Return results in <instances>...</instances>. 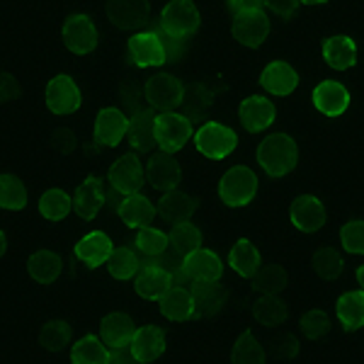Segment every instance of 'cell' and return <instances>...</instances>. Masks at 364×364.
Returning <instances> with one entry per match:
<instances>
[{"instance_id":"6da1fadb","label":"cell","mask_w":364,"mask_h":364,"mask_svg":"<svg viewBox=\"0 0 364 364\" xmlns=\"http://www.w3.org/2000/svg\"><path fill=\"white\" fill-rule=\"evenodd\" d=\"M257 163L269 178H284L299 163V144L289 134H269L257 146Z\"/></svg>"},{"instance_id":"7a4b0ae2","label":"cell","mask_w":364,"mask_h":364,"mask_svg":"<svg viewBox=\"0 0 364 364\" xmlns=\"http://www.w3.org/2000/svg\"><path fill=\"white\" fill-rule=\"evenodd\" d=\"M151 132H154V144L163 154H178L195 136V124H192L190 114H182L178 109H173V112L154 114Z\"/></svg>"},{"instance_id":"3957f363","label":"cell","mask_w":364,"mask_h":364,"mask_svg":"<svg viewBox=\"0 0 364 364\" xmlns=\"http://www.w3.org/2000/svg\"><path fill=\"white\" fill-rule=\"evenodd\" d=\"M185 83L175 73H156L141 87V97H144L146 107L154 114L173 112L185 100Z\"/></svg>"},{"instance_id":"277c9868","label":"cell","mask_w":364,"mask_h":364,"mask_svg":"<svg viewBox=\"0 0 364 364\" xmlns=\"http://www.w3.org/2000/svg\"><path fill=\"white\" fill-rule=\"evenodd\" d=\"M202 15L192 0H170L161 10V32L163 37L190 39L199 32Z\"/></svg>"},{"instance_id":"5b68a950","label":"cell","mask_w":364,"mask_h":364,"mask_svg":"<svg viewBox=\"0 0 364 364\" xmlns=\"http://www.w3.org/2000/svg\"><path fill=\"white\" fill-rule=\"evenodd\" d=\"M180 277L190 282L192 287L214 284V282H221V277H224V260L219 257V252L209 248H197L182 257Z\"/></svg>"},{"instance_id":"8992f818","label":"cell","mask_w":364,"mask_h":364,"mask_svg":"<svg viewBox=\"0 0 364 364\" xmlns=\"http://www.w3.org/2000/svg\"><path fill=\"white\" fill-rule=\"evenodd\" d=\"M195 149L209 161H224L238 149V134L221 122H207L195 132Z\"/></svg>"},{"instance_id":"52a82bcc","label":"cell","mask_w":364,"mask_h":364,"mask_svg":"<svg viewBox=\"0 0 364 364\" xmlns=\"http://www.w3.org/2000/svg\"><path fill=\"white\" fill-rule=\"evenodd\" d=\"M257 197V175L248 166H233L219 182V199L231 209L248 207Z\"/></svg>"},{"instance_id":"ba28073f","label":"cell","mask_w":364,"mask_h":364,"mask_svg":"<svg viewBox=\"0 0 364 364\" xmlns=\"http://www.w3.org/2000/svg\"><path fill=\"white\" fill-rule=\"evenodd\" d=\"M127 56L139 68H158L168 63L166 39L154 29H141L127 44Z\"/></svg>"},{"instance_id":"9c48e42d","label":"cell","mask_w":364,"mask_h":364,"mask_svg":"<svg viewBox=\"0 0 364 364\" xmlns=\"http://www.w3.org/2000/svg\"><path fill=\"white\" fill-rule=\"evenodd\" d=\"M166 331L158 326H141L134 328L132 338L127 340L129 357L136 364H154L156 360H161L163 352H166Z\"/></svg>"},{"instance_id":"30bf717a","label":"cell","mask_w":364,"mask_h":364,"mask_svg":"<svg viewBox=\"0 0 364 364\" xmlns=\"http://www.w3.org/2000/svg\"><path fill=\"white\" fill-rule=\"evenodd\" d=\"M107 180L119 195L141 192V187L146 185V163L136 154H124L114 158L112 166H109Z\"/></svg>"},{"instance_id":"8fae6325","label":"cell","mask_w":364,"mask_h":364,"mask_svg":"<svg viewBox=\"0 0 364 364\" xmlns=\"http://www.w3.org/2000/svg\"><path fill=\"white\" fill-rule=\"evenodd\" d=\"M97 25L90 15L85 13H75L70 15L63 25V44L70 54L75 56H87L95 51L97 46Z\"/></svg>"},{"instance_id":"7c38bea8","label":"cell","mask_w":364,"mask_h":364,"mask_svg":"<svg viewBox=\"0 0 364 364\" xmlns=\"http://www.w3.org/2000/svg\"><path fill=\"white\" fill-rule=\"evenodd\" d=\"M134 289L141 299L146 301H161L163 296L178 284L175 272L166 265H146L139 267V272L134 274Z\"/></svg>"},{"instance_id":"4fadbf2b","label":"cell","mask_w":364,"mask_h":364,"mask_svg":"<svg viewBox=\"0 0 364 364\" xmlns=\"http://www.w3.org/2000/svg\"><path fill=\"white\" fill-rule=\"evenodd\" d=\"M46 105L54 114H73L83 105V92L70 75H54L46 85Z\"/></svg>"},{"instance_id":"5bb4252c","label":"cell","mask_w":364,"mask_h":364,"mask_svg":"<svg viewBox=\"0 0 364 364\" xmlns=\"http://www.w3.org/2000/svg\"><path fill=\"white\" fill-rule=\"evenodd\" d=\"M127 129H129V117L124 109L102 107L95 114V122H92V136L105 149H114V146H119L124 141Z\"/></svg>"},{"instance_id":"9a60e30c","label":"cell","mask_w":364,"mask_h":364,"mask_svg":"<svg viewBox=\"0 0 364 364\" xmlns=\"http://www.w3.org/2000/svg\"><path fill=\"white\" fill-rule=\"evenodd\" d=\"M326 219H328V209L323 204L321 197L316 195H301L294 199L289 209V221L296 231L301 233H316L326 226Z\"/></svg>"},{"instance_id":"2e32d148","label":"cell","mask_w":364,"mask_h":364,"mask_svg":"<svg viewBox=\"0 0 364 364\" xmlns=\"http://www.w3.org/2000/svg\"><path fill=\"white\" fill-rule=\"evenodd\" d=\"M117 216L127 228H144L151 226L156 219V204L144 192H129V195H119L117 199Z\"/></svg>"},{"instance_id":"e0dca14e","label":"cell","mask_w":364,"mask_h":364,"mask_svg":"<svg viewBox=\"0 0 364 364\" xmlns=\"http://www.w3.org/2000/svg\"><path fill=\"white\" fill-rule=\"evenodd\" d=\"M146 180L158 192H173L182 185V163L173 154H156L146 163Z\"/></svg>"},{"instance_id":"ac0fdd59","label":"cell","mask_w":364,"mask_h":364,"mask_svg":"<svg viewBox=\"0 0 364 364\" xmlns=\"http://www.w3.org/2000/svg\"><path fill=\"white\" fill-rule=\"evenodd\" d=\"M112 250H114V243L105 231L85 233V236L80 240H75V245H73L75 260L83 262V265L90 267V269H97V267L107 265Z\"/></svg>"},{"instance_id":"d6986e66","label":"cell","mask_w":364,"mask_h":364,"mask_svg":"<svg viewBox=\"0 0 364 364\" xmlns=\"http://www.w3.org/2000/svg\"><path fill=\"white\" fill-rule=\"evenodd\" d=\"M154 13L151 0H107L109 22L119 29H139Z\"/></svg>"},{"instance_id":"ffe728a7","label":"cell","mask_w":364,"mask_h":364,"mask_svg":"<svg viewBox=\"0 0 364 364\" xmlns=\"http://www.w3.org/2000/svg\"><path fill=\"white\" fill-rule=\"evenodd\" d=\"M238 117L250 134H257L277 122V107L265 95H250L238 105Z\"/></svg>"},{"instance_id":"44dd1931","label":"cell","mask_w":364,"mask_h":364,"mask_svg":"<svg viewBox=\"0 0 364 364\" xmlns=\"http://www.w3.org/2000/svg\"><path fill=\"white\" fill-rule=\"evenodd\" d=\"M105 202H107L105 185H102V180L95 178V175H87L73 195V209L78 211V216L85 221L97 219L105 209Z\"/></svg>"},{"instance_id":"7402d4cb","label":"cell","mask_w":364,"mask_h":364,"mask_svg":"<svg viewBox=\"0 0 364 364\" xmlns=\"http://www.w3.org/2000/svg\"><path fill=\"white\" fill-rule=\"evenodd\" d=\"M260 85L265 87L269 95L287 97V95H291V92H294L296 87H299V73H296V68L291 66V63L274 58V61H269L267 66L262 68Z\"/></svg>"},{"instance_id":"603a6c76","label":"cell","mask_w":364,"mask_h":364,"mask_svg":"<svg viewBox=\"0 0 364 364\" xmlns=\"http://www.w3.org/2000/svg\"><path fill=\"white\" fill-rule=\"evenodd\" d=\"M314 107L318 109L321 114L326 117H340L348 112L350 107V90L345 87L343 83H338V80H323L314 87Z\"/></svg>"},{"instance_id":"cb8c5ba5","label":"cell","mask_w":364,"mask_h":364,"mask_svg":"<svg viewBox=\"0 0 364 364\" xmlns=\"http://www.w3.org/2000/svg\"><path fill=\"white\" fill-rule=\"evenodd\" d=\"M161 314L166 316L170 323H185L192 321L199 314L197 311V296L187 287L175 284L166 296L161 299Z\"/></svg>"},{"instance_id":"d4e9b609","label":"cell","mask_w":364,"mask_h":364,"mask_svg":"<svg viewBox=\"0 0 364 364\" xmlns=\"http://www.w3.org/2000/svg\"><path fill=\"white\" fill-rule=\"evenodd\" d=\"M117 352L102 338L90 333L73 343L70 348V364H112Z\"/></svg>"},{"instance_id":"484cf974","label":"cell","mask_w":364,"mask_h":364,"mask_svg":"<svg viewBox=\"0 0 364 364\" xmlns=\"http://www.w3.org/2000/svg\"><path fill=\"white\" fill-rule=\"evenodd\" d=\"M27 272L37 284H54V282L61 279L63 274V257L58 255L56 250L51 248H42L37 252L29 255V262H27Z\"/></svg>"},{"instance_id":"4316f807","label":"cell","mask_w":364,"mask_h":364,"mask_svg":"<svg viewBox=\"0 0 364 364\" xmlns=\"http://www.w3.org/2000/svg\"><path fill=\"white\" fill-rule=\"evenodd\" d=\"M323 61L328 63V68L333 70H350L357 66V44L352 37L345 34H336L328 37L323 44Z\"/></svg>"},{"instance_id":"83f0119b","label":"cell","mask_w":364,"mask_h":364,"mask_svg":"<svg viewBox=\"0 0 364 364\" xmlns=\"http://www.w3.org/2000/svg\"><path fill=\"white\" fill-rule=\"evenodd\" d=\"M226 262H228V267L238 274V277L250 279L252 274L257 272V267L262 265V255H260V250H257V245L252 243V240L238 238L236 243L231 245V250H228Z\"/></svg>"},{"instance_id":"f1b7e54d","label":"cell","mask_w":364,"mask_h":364,"mask_svg":"<svg viewBox=\"0 0 364 364\" xmlns=\"http://www.w3.org/2000/svg\"><path fill=\"white\" fill-rule=\"evenodd\" d=\"M134 321L129 314H122V311H109L107 316L102 318V326H100V333H102L105 343L109 345L114 352H124L127 348V340L132 338L134 333Z\"/></svg>"},{"instance_id":"f546056e","label":"cell","mask_w":364,"mask_h":364,"mask_svg":"<svg viewBox=\"0 0 364 364\" xmlns=\"http://www.w3.org/2000/svg\"><path fill=\"white\" fill-rule=\"evenodd\" d=\"M197 211V202L192 195L182 190H173V192H163L161 202L156 207V214H161L163 219L173 221V224H180V221H190Z\"/></svg>"},{"instance_id":"4dcf8cb0","label":"cell","mask_w":364,"mask_h":364,"mask_svg":"<svg viewBox=\"0 0 364 364\" xmlns=\"http://www.w3.org/2000/svg\"><path fill=\"white\" fill-rule=\"evenodd\" d=\"M37 211L44 221L58 224V221L68 219L70 211H73V195L61 187H49L46 192H42L37 202Z\"/></svg>"},{"instance_id":"1f68e13d","label":"cell","mask_w":364,"mask_h":364,"mask_svg":"<svg viewBox=\"0 0 364 364\" xmlns=\"http://www.w3.org/2000/svg\"><path fill=\"white\" fill-rule=\"evenodd\" d=\"M233 39L243 46V49H257L267 42L269 37V22L262 17H243V20H233L231 27Z\"/></svg>"},{"instance_id":"d6a6232c","label":"cell","mask_w":364,"mask_h":364,"mask_svg":"<svg viewBox=\"0 0 364 364\" xmlns=\"http://www.w3.org/2000/svg\"><path fill=\"white\" fill-rule=\"evenodd\" d=\"M336 318L345 331H350V333L362 331V326H364V294H362V289L345 291V294L338 299L336 301Z\"/></svg>"},{"instance_id":"836d02e7","label":"cell","mask_w":364,"mask_h":364,"mask_svg":"<svg viewBox=\"0 0 364 364\" xmlns=\"http://www.w3.org/2000/svg\"><path fill=\"white\" fill-rule=\"evenodd\" d=\"M134 250L144 260H161L168 252V233L156 226H144L134 236Z\"/></svg>"},{"instance_id":"e575fe53","label":"cell","mask_w":364,"mask_h":364,"mask_svg":"<svg viewBox=\"0 0 364 364\" xmlns=\"http://www.w3.org/2000/svg\"><path fill=\"white\" fill-rule=\"evenodd\" d=\"M252 318L260 326L274 328L279 323H284L287 318V301L279 294H260L257 299H252Z\"/></svg>"},{"instance_id":"d590c367","label":"cell","mask_w":364,"mask_h":364,"mask_svg":"<svg viewBox=\"0 0 364 364\" xmlns=\"http://www.w3.org/2000/svg\"><path fill=\"white\" fill-rule=\"evenodd\" d=\"M197 248H202V231H199V226L192 224V221L173 224L168 233V250H173L178 257H185L187 252Z\"/></svg>"},{"instance_id":"8d00e7d4","label":"cell","mask_w":364,"mask_h":364,"mask_svg":"<svg viewBox=\"0 0 364 364\" xmlns=\"http://www.w3.org/2000/svg\"><path fill=\"white\" fill-rule=\"evenodd\" d=\"M129 117V129H127V146L134 151H146L154 146V132H151V122H154V112H136V114H127Z\"/></svg>"},{"instance_id":"74e56055","label":"cell","mask_w":364,"mask_h":364,"mask_svg":"<svg viewBox=\"0 0 364 364\" xmlns=\"http://www.w3.org/2000/svg\"><path fill=\"white\" fill-rule=\"evenodd\" d=\"M73 343V328L63 318H51L39 328V345L46 352H61Z\"/></svg>"},{"instance_id":"f35d334b","label":"cell","mask_w":364,"mask_h":364,"mask_svg":"<svg viewBox=\"0 0 364 364\" xmlns=\"http://www.w3.org/2000/svg\"><path fill=\"white\" fill-rule=\"evenodd\" d=\"M197 296V311L204 316H216L226 309L228 299H231V291L224 282H214V284H207V287H197L195 291Z\"/></svg>"},{"instance_id":"ab89813d","label":"cell","mask_w":364,"mask_h":364,"mask_svg":"<svg viewBox=\"0 0 364 364\" xmlns=\"http://www.w3.org/2000/svg\"><path fill=\"white\" fill-rule=\"evenodd\" d=\"M27 207V187L17 175L0 173V209L22 211Z\"/></svg>"},{"instance_id":"60d3db41","label":"cell","mask_w":364,"mask_h":364,"mask_svg":"<svg viewBox=\"0 0 364 364\" xmlns=\"http://www.w3.org/2000/svg\"><path fill=\"white\" fill-rule=\"evenodd\" d=\"M252 289L257 294H282L289 284V274L282 265H265L257 267V272L252 274Z\"/></svg>"},{"instance_id":"b9f144b4","label":"cell","mask_w":364,"mask_h":364,"mask_svg":"<svg viewBox=\"0 0 364 364\" xmlns=\"http://www.w3.org/2000/svg\"><path fill=\"white\" fill-rule=\"evenodd\" d=\"M311 269L316 272V277L331 282L338 279L345 269V260H343V252L336 248H318L314 250L311 255Z\"/></svg>"},{"instance_id":"7bdbcfd3","label":"cell","mask_w":364,"mask_h":364,"mask_svg":"<svg viewBox=\"0 0 364 364\" xmlns=\"http://www.w3.org/2000/svg\"><path fill=\"white\" fill-rule=\"evenodd\" d=\"M231 364H267V352L262 343L250 333L236 338L231 350Z\"/></svg>"},{"instance_id":"ee69618b","label":"cell","mask_w":364,"mask_h":364,"mask_svg":"<svg viewBox=\"0 0 364 364\" xmlns=\"http://www.w3.org/2000/svg\"><path fill=\"white\" fill-rule=\"evenodd\" d=\"M141 267V257L136 255V250L129 248V245H119V248L112 250L107 260V269L114 279L124 282V279H132L134 274L139 272Z\"/></svg>"},{"instance_id":"f6af8a7d","label":"cell","mask_w":364,"mask_h":364,"mask_svg":"<svg viewBox=\"0 0 364 364\" xmlns=\"http://www.w3.org/2000/svg\"><path fill=\"white\" fill-rule=\"evenodd\" d=\"M331 331V316L323 309H311L301 316V333L311 340H321Z\"/></svg>"},{"instance_id":"bcb514c9","label":"cell","mask_w":364,"mask_h":364,"mask_svg":"<svg viewBox=\"0 0 364 364\" xmlns=\"http://www.w3.org/2000/svg\"><path fill=\"white\" fill-rule=\"evenodd\" d=\"M340 243H343V248L348 250L350 255H362L364 252V224L360 219H352L340 228Z\"/></svg>"},{"instance_id":"7dc6e473","label":"cell","mask_w":364,"mask_h":364,"mask_svg":"<svg viewBox=\"0 0 364 364\" xmlns=\"http://www.w3.org/2000/svg\"><path fill=\"white\" fill-rule=\"evenodd\" d=\"M211 102H214V95L209 92L207 85H192L190 90H185V100H182V105H187L192 114L209 112Z\"/></svg>"},{"instance_id":"c3c4849f","label":"cell","mask_w":364,"mask_h":364,"mask_svg":"<svg viewBox=\"0 0 364 364\" xmlns=\"http://www.w3.org/2000/svg\"><path fill=\"white\" fill-rule=\"evenodd\" d=\"M228 8L236 20L243 17H262L265 15V0H228Z\"/></svg>"},{"instance_id":"681fc988","label":"cell","mask_w":364,"mask_h":364,"mask_svg":"<svg viewBox=\"0 0 364 364\" xmlns=\"http://www.w3.org/2000/svg\"><path fill=\"white\" fill-rule=\"evenodd\" d=\"M22 95V85L13 73L0 70V105H13Z\"/></svg>"},{"instance_id":"f907efd6","label":"cell","mask_w":364,"mask_h":364,"mask_svg":"<svg viewBox=\"0 0 364 364\" xmlns=\"http://www.w3.org/2000/svg\"><path fill=\"white\" fill-rule=\"evenodd\" d=\"M299 8V0H265V10H269L274 17H279V20H289V17H294Z\"/></svg>"},{"instance_id":"816d5d0a","label":"cell","mask_w":364,"mask_h":364,"mask_svg":"<svg viewBox=\"0 0 364 364\" xmlns=\"http://www.w3.org/2000/svg\"><path fill=\"white\" fill-rule=\"evenodd\" d=\"M279 352L287 357V360H294V357L299 355V343H296V338H291V336H287L284 340H282V345H279Z\"/></svg>"},{"instance_id":"f5cc1de1","label":"cell","mask_w":364,"mask_h":364,"mask_svg":"<svg viewBox=\"0 0 364 364\" xmlns=\"http://www.w3.org/2000/svg\"><path fill=\"white\" fill-rule=\"evenodd\" d=\"M5 252H8V236H5V231L0 228V257H5Z\"/></svg>"},{"instance_id":"db71d44e","label":"cell","mask_w":364,"mask_h":364,"mask_svg":"<svg viewBox=\"0 0 364 364\" xmlns=\"http://www.w3.org/2000/svg\"><path fill=\"white\" fill-rule=\"evenodd\" d=\"M299 3L311 5V8H314V5H323V3H328V0H299Z\"/></svg>"},{"instance_id":"11a10c76","label":"cell","mask_w":364,"mask_h":364,"mask_svg":"<svg viewBox=\"0 0 364 364\" xmlns=\"http://www.w3.org/2000/svg\"><path fill=\"white\" fill-rule=\"evenodd\" d=\"M112 364H129V362H124V357H122V360H119V352H117L114 360H112Z\"/></svg>"}]
</instances>
